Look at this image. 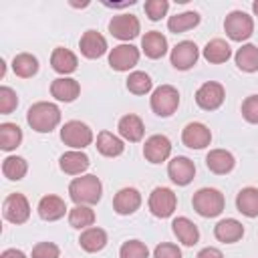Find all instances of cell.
<instances>
[{
	"label": "cell",
	"mask_w": 258,
	"mask_h": 258,
	"mask_svg": "<svg viewBox=\"0 0 258 258\" xmlns=\"http://www.w3.org/2000/svg\"><path fill=\"white\" fill-rule=\"evenodd\" d=\"M58 165L64 173L69 175H81L83 171H87V167L91 165V159L85 151L81 149H71V151H64L58 159Z\"/></svg>",
	"instance_id": "cell-17"
},
{
	"label": "cell",
	"mask_w": 258,
	"mask_h": 258,
	"mask_svg": "<svg viewBox=\"0 0 258 258\" xmlns=\"http://www.w3.org/2000/svg\"><path fill=\"white\" fill-rule=\"evenodd\" d=\"M236 67L244 73H256L258 71V46L256 44H242L234 54Z\"/></svg>",
	"instance_id": "cell-29"
},
{
	"label": "cell",
	"mask_w": 258,
	"mask_h": 258,
	"mask_svg": "<svg viewBox=\"0 0 258 258\" xmlns=\"http://www.w3.org/2000/svg\"><path fill=\"white\" fill-rule=\"evenodd\" d=\"M206 165L212 173H218V175H226L234 169L236 165V159L230 151L226 149H210L208 155H206Z\"/></svg>",
	"instance_id": "cell-20"
},
{
	"label": "cell",
	"mask_w": 258,
	"mask_h": 258,
	"mask_svg": "<svg viewBox=\"0 0 258 258\" xmlns=\"http://www.w3.org/2000/svg\"><path fill=\"white\" fill-rule=\"evenodd\" d=\"M97 149H99V153L105 155V157H119V155L125 151V145H123V141H121L117 135H113L111 131H101V133L97 135Z\"/></svg>",
	"instance_id": "cell-31"
},
{
	"label": "cell",
	"mask_w": 258,
	"mask_h": 258,
	"mask_svg": "<svg viewBox=\"0 0 258 258\" xmlns=\"http://www.w3.org/2000/svg\"><path fill=\"white\" fill-rule=\"evenodd\" d=\"M169 10V2L167 0H147L145 2V14L149 20H161Z\"/></svg>",
	"instance_id": "cell-39"
},
{
	"label": "cell",
	"mask_w": 258,
	"mask_h": 258,
	"mask_svg": "<svg viewBox=\"0 0 258 258\" xmlns=\"http://www.w3.org/2000/svg\"><path fill=\"white\" fill-rule=\"evenodd\" d=\"M117 129H119V135L131 143H137L143 139V133H145V125L141 121V117L133 115V113H127L119 119L117 123Z\"/></svg>",
	"instance_id": "cell-22"
},
{
	"label": "cell",
	"mask_w": 258,
	"mask_h": 258,
	"mask_svg": "<svg viewBox=\"0 0 258 258\" xmlns=\"http://www.w3.org/2000/svg\"><path fill=\"white\" fill-rule=\"evenodd\" d=\"M153 258H181V250H179V246H175L171 242H161L155 246Z\"/></svg>",
	"instance_id": "cell-43"
},
{
	"label": "cell",
	"mask_w": 258,
	"mask_h": 258,
	"mask_svg": "<svg viewBox=\"0 0 258 258\" xmlns=\"http://www.w3.org/2000/svg\"><path fill=\"white\" fill-rule=\"evenodd\" d=\"M171 153V141L165 135H151L145 139L143 145V157L149 163H161Z\"/></svg>",
	"instance_id": "cell-15"
},
{
	"label": "cell",
	"mask_w": 258,
	"mask_h": 258,
	"mask_svg": "<svg viewBox=\"0 0 258 258\" xmlns=\"http://www.w3.org/2000/svg\"><path fill=\"white\" fill-rule=\"evenodd\" d=\"M69 196L77 206H93L103 196V183L97 175L87 173L81 177H75L69 183Z\"/></svg>",
	"instance_id": "cell-1"
},
{
	"label": "cell",
	"mask_w": 258,
	"mask_h": 258,
	"mask_svg": "<svg viewBox=\"0 0 258 258\" xmlns=\"http://www.w3.org/2000/svg\"><path fill=\"white\" fill-rule=\"evenodd\" d=\"M64 214H67V204H64L62 198L52 196V194L40 198V202H38V216H40L42 220H46V222H56V220H60Z\"/></svg>",
	"instance_id": "cell-21"
},
{
	"label": "cell",
	"mask_w": 258,
	"mask_h": 258,
	"mask_svg": "<svg viewBox=\"0 0 258 258\" xmlns=\"http://www.w3.org/2000/svg\"><path fill=\"white\" fill-rule=\"evenodd\" d=\"M22 143V129L16 123H2L0 125V149L12 151Z\"/></svg>",
	"instance_id": "cell-34"
},
{
	"label": "cell",
	"mask_w": 258,
	"mask_h": 258,
	"mask_svg": "<svg viewBox=\"0 0 258 258\" xmlns=\"http://www.w3.org/2000/svg\"><path fill=\"white\" fill-rule=\"evenodd\" d=\"M242 117L248 123L258 125V95H250L242 103Z\"/></svg>",
	"instance_id": "cell-41"
},
{
	"label": "cell",
	"mask_w": 258,
	"mask_h": 258,
	"mask_svg": "<svg viewBox=\"0 0 258 258\" xmlns=\"http://www.w3.org/2000/svg\"><path fill=\"white\" fill-rule=\"evenodd\" d=\"M196 258H224V254H222L218 248L208 246V248H202V250L198 252V256H196Z\"/></svg>",
	"instance_id": "cell-44"
},
{
	"label": "cell",
	"mask_w": 258,
	"mask_h": 258,
	"mask_svg": "<svg viewBox=\"0 0 258 258\" xmlns=\"http://www.w3.org/2000/svg\"><path fill=\"white\" fill-rule=\"evenodd\" d=\"M81 93V85L79 81L71 79V77H58L50 83V95L56 99V101H62V103H73Z\"/></svg>",
	"instance_id": "cell-19"
},
{
	"label": "cell",
	"mask_w": 258,
	"mask_h": 258,
	"mask_svg": "<svg viewBox=\"0 0 258 258\" xmlns=\"http://www.w3.org/2000/svg\"><path fill=\"white\" fill-rule=\"evenodd\" d=\"M149 210L153 216L157 218H169L175 212L177 206V198L169 187H155L149 194V202H147Z\"/></svg>",
	"instance_id": "cell-8"
},
{
	"label": "cell",
	"mask_w": 258,
	"mask_h": 258,
	"mask_svg": "<svg viewBox=\"0 0 258 258\" xmlns=\"http://www.w3.org/2000/svg\"><path fill=\"white\" fill-rule=\"evenodd\" d=\"M151 111L159 117H169L175 113V109L179 107V93L175 87L171 85H159L157 89H153L151 93Z\"/></svg>",
	"instance_id": "cell-4"
},
{
	"label": "cell",
	"mask_w": 258,
	"mask_h": 258,
	"mask_svg": "<svg viewBox=\"0 0 258 258\" xmlns=\"http://www.w3.org/2000/svg\"><path fill=\"white\" fill-rule=\"evenodd\" d=\"M79 48H81L83 56L99 58V56H103L107 52V40L97 30H87V32H83V36L79 40Z\"/></svg>",
	"instance_id": "cell-18"
},
{
	"label": "cell",
	"mask_w": 258,
	"mask_h": 258,
	"mask_svg": "<svg viewBox=\"0 0 258 258\" xmlns=\"http://www.w3.org/2000/svg\"><path fill=\"white\" fill-rule=\"evenodd\" d=\"M171 230H173L175 238H177L183 246H194V244L200 242V230H198V226H196L189 218H185V216L175 218V220L171 222Z\"/></svg>",
	"instance_id": "cell-24"
},
{
	"label": "cell",
	"mask_w": 258,
	"mask_h": 258,
	"mask_svg": "<svg viewBox=\"0 0 258 258\" xmlns=\"http://www.w3.org/2000/svg\"><path fill=\"white\" fill-rule=\"evenodd\" d=\"M18 107V95L10 87H0V113L8 115Z\"/></svg>",
	"instance_id": "cell-40"
},
{
	"label": "cell",
	"mask_w": 258,
	"mask_h": 258,
	"mask_svg": "<svg viewBox=\"0 0 258 258\" xmlns=\"http://www.w3.org/2000/svg\"><path fill=\"white\" fill-rule=\"evenodd\" d=\"M28 171V163L24 157H18V155H8L4 161H2V173L4 177L12 179V181H18L26 175Z\"/></svg>",
	"instance_id": "cell-35"
},
{
	"label": "cell",
	"mask_w": 258,
	"mask_h": 258,
	"mask_svg": "<svg viewBox=\"0 0 258 258\" xmlns=\"http://www.w3.org/2000/svg\"><path fill=\"white\" fill-rule=\"evenodd\" d=\"M224 30H226V34H228L230 40L242 42V40H248L252 36V32H254V20L244 10H232L226 16V20H224Z\"/></svg>",
	"instance_id": "cell-5"
},
{
	"label": "cell",
	"mask_w": 258,
	"mask_h": 258,
	"mask_svg": "<svg viewBox=\"0 0 258 258\" xmlns=\"http://www.w3.org/2000/svg\"><path fill=\"white\" fill-rule=\"evenodd\" d=\"M2 214L12 224H24L30 218V204L24 194H10L2 204Z\"/></svg>",
	"instance_id": "cell-9"
},
{
	"label": "cell",
	"mask_w": 258,
	"mask_h": 258,
	"mask_svg": "<svg viewBox=\"0 0 258 258\" xmlns=\"http://www.w3.org/2000/svg\"><path fill=\"white\" fill-rule=\"evenodd\" d=\"M198 56H200V50H198L196 42H191V40H181V42H177V44L171 48L169 60H171L173 69H177V71H187V69H191V67L198 62Z\"/></svg>",
	"instance_id": "cell-12"
},
{
	"label": "cell",
	"mask_w": 258,
	"mask_h": 258,
	"mask_svg": "<svg viewBox=\"0 0 258 258\" xmlns=\"http://www.w3.org/2000/svg\"><path fill=\"white\" fill-rule=\"evenodd\" d=\"M230 56H232V48H230V44H228L226 40H222V38H214V40H210V42L204 46V58H206L208 62H212V64H222V62H226Z\"/></svg>",
	"instance_id": "cell-30"
},
{
	"label": "cell",
	"mask_w": 258,
	"mask_h": 258,
	"mask_svg": "<svg viewBox=\"0 0 258 258\" xmlns=\"http://www.w3.org/2000/svg\"><path fill=\"white\" fill-rule=\"evenodd\" d=\"M167 175L175 185H187L196 175V165L189 157L177 155L167 163Z\"/></svg>",
	"instance_id": "cell-14"
},
{
	"label": "cell",
	"mask_w": 258,
	"mask_h": 258,
	"mask_svg": "<svg viewBox=\"0 0 258 258\" xmlns=\"http://www.w3.org/2000/svg\"><path fill=\"white\" fill-rule=\"evenodd\" d=\"M12 71H14V75L20 77V79H30V77H34L36 71H38V60H36V56L30 54V52H20V54H16V56L12 58Z\"/></svg>",
	"instance_id": "cell-32"
},
{
	"label": "cell",
	"mask_w": 258,
	"mask_h": 258,
	"mask_svg": "<svg viewBox=\"0 0 258 258\" xmlns=\"http://www.w3.org/2000/svg\"><path fill=\"white\" fill-rule=\"evenodd\" d=\"M181 141L185 147L189 149H204L210 145L212 141V131L208 129V125L200 123V121H194V123H187L181 131Z\"/></svg>",
	"instance_id": "cell-13"
},
{
	"label": "cell",
	"mask_w": 258,
	"mask_h": 258,
	"mask_svg": "<svg viewBox=\"0 0 258 258\" xmlns=\"http://www.w3.org/2000/svg\"><path fill=\"white\" fill-rule=\"evenodd\" d=\"M119 258H149V250L141 240H127L119 250Z\"/></svg>",
	"instance_id": "cell-38"
},
{
	"label": "cell",
	"mask_w": 258,
	"mask_h": 258,
	"mask_svg": "<svg viewBox=\"0 0 258 258\" xmlns=\"http://www.w3.org/2000/svg\"><path fill=\"white\" fill-rule=\"evenodd\" d=\"M141 50L149 58H161L167 52V38L159 30H149L141 38Z\"/></svg>",
	"instance_id": "cell-25"
},
{
	"label": "cell",
	"mask_w": 258,
	"mask_h": 258,
	"mask_svg": "<svg viewBox=\"0 0 258 258\" xmlns=\"http://www.w3.org/2000/svg\"><path fill=\"white\" fill-rule=\"evenodd\" d=\"M252 10H254V14L258 16V0H254V2H252Z\"/></svg>",
	"instance_id": "cell-46"
},
{
	"label": "cell",
	"mask_w": 258,
	"mask_h": 258,
	"mask_svg": "<svg viewBox=\"0 0 258 258\" xmlns=\"http://www.w3.org/2000/svg\"><path fill=\"white\" fill-rule=\"evenodd\" d=\"M50 64H52V69H54L56 73H60V75H71V73L77 71L79 60H77V54H75L73 50H69V48H64V46H56V48L52 50V54H50Z\"/></svg>",
	"instance_id": "cell-26"
},
{
	"label": "cell",
	"mask_w": 258,
	"mask_h": 258,
	"mask_svg": "<svg viewBox=\"0 0 258 258\" xmlns=\"http://www.w3.org/2000/svg\"><path fill=\"white\" fill-rule=\"evenodd\" d=\"M151 87H153V81H151V77H149L147 73H143V71H133V73L129 75V79H127V89H129V93H133V95H145V93L151 91Z\"/></svg>",
	"instance_id": "cell-37"
},
{
	"label": "cell",
	"mask_w": 258,
	"mask_h": 258,
	"mask_svg": "<svg viewBox=\"0 0 258 258\" xmlns=\"http://www.w3.org/2000/svg\"><path fill=\"white\" fill-rule=\"evenodd\" d=\"M214 236L224 242V244H234L238 240H242L244 236V226L242 222H238L236 218H226V220H220L216 226H214Z\"/></svg>",
	"instance_id": "cell-23"
},
{
	"label": "cell",
	"mask_w": 258,
	"mask_h": 258,
	"mask_svg": "<svg viewBox=\"0 0 258 258\" xmlns=\"http://www.w3.org/2000/svg\"><path fill=\"white\" fill-rule=\"evenodd\" d=\"M198 24H200V14H198L196 10H187V12L173 14V16H169V20H167V28H169L171 32H175V34L185 32V30L198 26Z\"/></svg>",
	"instance_id": "cell-33"
},
{
	"label": "cell",
	"mask_w": 258,
	"mask_h": 258,
	"mask_svg": "<svg viewBox=\"0 0 258 258\" xmlns=\"http://www.w3.org/2000/svg\"><path fill=\"white\" fill-rule=\"evenodd\" d=\"M0 258H26V254L22 250H18V248H8V250H4L0 254Z\"/></svg>",
	"instance_id": "cell-45"
},
{
	"label": "cell",
	"mask_w": 258,
	"mask_h": 258,
	"mask_svg": "<svg viewBox=\"0 0 258 258\" xmlns=\"http://www.w3.org/2000/svg\"><path fill=\"white\" fill-rule=\"evenodd\" d=\"M79 246L85 250V252H99L107 246V232L103 228H97V226H91L87 230L81 232L79 236Z\"/></svg>",
	"instance_id": "cell-27"
},
{
	"label": "cell",
	"mask_w": 258,
	"mask_h": 258,
	"mask_svg": "<svg viewBox=\"0 0 258 258\" xmlns=\"http://www.w3.org/2000/svg\"><path fill=\"white\" fill-rule=\"evenodd\" d=\"M69 224L77 230H87L95 224V212L89 206H75L69 210Z\"/></svg>",
	"instance_id": "cell-36"
},
{
	"label": "cell",
	"mask_w": 258,
	"mask_h": 258,
	"mask_svg": "<svg viewBox=\"0 0 258 258\" xmlns=\"http://www.w3.org/2000/svg\"><path fill=\"white\" fill-rule=\"evenodd\" d=\"M141 30V24L135 14H117L109 20V32L119 40H133Z\"/></svg>",
	"instance_id": "cell-11"
},
{
	"label": "cell",
	"mask_w": 258,
	"mask_h": 258,
	"mask_svg": "<svg viewBox=\"0 0 258 258\" xmlns=\"http://www.w3.org/2000/svg\"><path fill=\"white\" fill-rule=\"evenodd\" d=\"M224 194L216 187H202L194 194L191 206L202 218H216L224 212Z\"/></svg>",
	"instance_id": "cell-3"
},
{
	"label": "cell",
	"mask_w": 258,
	"mask_h": 258,
	"mask_svg": "<svg viewBox=\"0 0 258 258\" xmlns=\"http://www.w3.org/2000/svg\"><path fill=\"white\" fill-rule=\"evenodd\" d=\"M141 206V194L135 187H123L113 198V210L119 216H131Z\"/></svg>",
	"instance_id": "cell-16"
},
{
	"label": "cell",
	"mask_w": 258,
	"mask_h": 258,
	"mask_svg": "<svg viewBox=\"0 0 258 258\" xmlns=\"http://www.w3.org/2000/svg\"><path fill=\"white\" fill-rule=\"evenodd\" d=\"M226 99V91L220 83L216 81H208L204 83L198 91H196V103L204 109V111H216L218 107H222Z\"/></svg>",
	"instance_id": "cell-10"
},
{
	"label": "cell",
	"mask_w": 258,
	"mask_h": 258,
	"mask_svg": "<svg viewBox=\"0 0 258 258\" xmlns=\"http://www.w3.org/2000/svg\"><path fill=\"white\" fill-rule=\"evenodd\" d=\"M26 121L36 133H50L60 123V109L54 103L38 101L28 107Z\"/></svg>",
	"instance_id": "cell-2"
},
{
	"label": "cell",
	"mask_w": 258,
	"mask_h": 258,
	"mask_svg": "<svg viewBox=\"0 0 258 258\" xmlns=\"http://www.w3.org/2000/svg\"><path fill=\"white\" fill-rule=\"evenodd\" d=\"M32 258H60V250L52 242H38L32 248Z\"/></svg>",
	"instance_id": "cell-42"
},
{
	"label": "cell",
	"mask_w": 258,
	"mask_h": 258,
	"mask_svg": "<svg viewBox=\"0 0 258 258\" xmlns=\"http://www.w3.org/2000/svg\"><path fill=\"white\" fill-rule=\"evenodd\" d=\"M137 62H139V48L133 46V44H129V42L117 44L109 52V67L113 71L125 73L129 69H133Z\"/></svg>",
	"instance_id": "cell-7"
},
{
	"label": "cell",
	"mask_w": 258,
	"mask_h": 258,
	"mask_svg": "<svg viewBox=\"0 0 258 258\" xmlns=\"http://www.w3.org/2000/svg\"><path fill=\"white\" fill-rule=\"evenodd\" d=\"M60 139L64 145H69L71 149H85L87 145L93 143V131L87 123L83 121H67L62 127H60Z\"/></svg>",
	"instance_id": "cell-6"
},
{
	"label": "cell",
	"mask_w": 258,
	"mask_h": 258,
	"mask_svg": "<svg viewBox=\"0 0 258 258\" xmlns=\"http://www.w3.org/2000/svg\"><path fill=\"white\" fill-rule=\"evenodd\" d=\"M236 208L246 218L258 216V187H244L236 196Z\"/></svg>",
	"instance_id": "cell-28"
}]
</instances>
